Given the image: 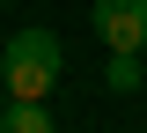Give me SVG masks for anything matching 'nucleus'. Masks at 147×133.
Wrapping results in <instances>:
<instances>
[{
  "label": "nucleus",
  "mask_w": 147,
  "mask_h": 133,
  "mask_svg": "<svg viewBox=\"0 0 147 133\" xmlns=\"http://www.w3.org/2000/svg\"><path fill=\"white\" fill-rule=\"evenodd\" d=\"M59 74H66V44L52 30H15V37L0 44V89L15 96V104H44Z\"/></svg>",
  "instance_id": "nucleus-1"
},
{
  "label": "nucleus",
  "mask_w": 147,
  "mask_h": 133,
  "mask_svg": "<svg viewBox=\"0 0 147 133\" xmlns=\"http://www.w3.org/2000/svg\"><path fill=\"white\" fill-rule=\"evenodd\" d=\"M88 22L110 52H147V0H96Z\"/></svg>",
  "instance_id": "nucleus-2"
},
{
  "label": "nucleus",
  "mask_w": 147,
  "mask_h": 133,
  "mask_svg": "<svg viewBox=\"0 0 147 133\" xmlns=\"http://www.w3.org/2000/svg\"><path fill=\"white\" fill-rule=\"evenodd\" d=\"M0 133H59V126H52L44 104H15V96H7V104H0Z\"/></svg>",
  "instance_id": "nucleus-3"
},
{
  "label": "nucleus",
  "mask_w": 147,
  "mask_h": 133,
  "mask_svg": "<svg viewBox=\"0 0 147 133\" xmlns=\"http://www.w3.org/2000/svg\"><path fill=\"white\" fill-rule=\"evenodd\" d=\"M103 81H110L118 96H132V89H140V52H110V67H103Z\"/></svg>",
  "instance_id": "nucleus-4"
}]
</instances>
